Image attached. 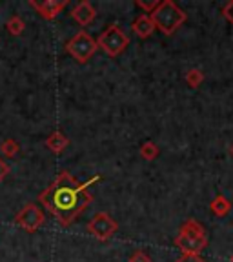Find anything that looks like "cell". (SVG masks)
<instances>
[{"instance_id":"20","label":"cell","mask_w":233,"mask_h":262,"mask_svg":"<svg viewBox=\"0 0 233 262\" xmlns=\"http://www.w3.org/2000/svg\"><path fill=\"white\" fill-rule=\"evenodd\" d=\"M9 171H11V168L8 166V162L0 159V182H2V180H4L6 177L9 175Z\"/></svg>"},{"instance_id":"10","label":"cell","mask_w":233,"mask_h":262,"mask_svg":"<svg viewBox=\"0 0 233 262\" xmlns=\"http://www.w3.org/2000/svg\"><path fill=\"white\" fill-rule=\"evenodd\" d=\"M68 146H70V139H68L62 131H55V133H51V135L46 139V147H48L51 153H55V155H60Z\"/></svg>"},{"instance_id":"9","label":"cell","mask_w":233,"mask_h":262,"mask_svg":"<svg viewBox=\"0 0 233 262\" xmlns=\"http://www.w3.org/2000/svg\"><path fill=\"white\" fill-rule=\"evenodd\" d=\"M71 16H73V20L78 22L80 26H90L91 22L95 20L97 11H95V8L88 0H84V2H78V4L71 9Z\"/></svg>"},{"instance_id":"8","label":"cell","mask_w":233,"mask_h":262,"mask_svg":"<svg viewBox=\"0 0 233 262\" xmlns=\"http://www.w3.org/2000/svg\"><path fill=\"white\" fill-rule=\"evenodd\" d=\"M29 6H31L42 18L53 20L55 16L68 6V0H44V2H33V0H29Z\"/></svg>"},{"instance_id":"21","label":"cell","mask_w":233,"mask_h":262,"mask_svg":"<svg viewBox=\"0 0 233 262\" xmlns=\"http://www.w3.org/2000/svg\"><path fill=\"white\" fill-rule=\"evenodd\" d=\"M177 262H204L199 255H182Z\"/></svg>"},{"instance_id":"2","label":"cell","mask_w":233,"mask_h":262,"mask_svg":"<svg viewBox=\"0 0 233 262\" xmlns=\"http://www.w3.org/2000/svg\"><path fill=\"white\" fill-rule=\"evenodd\" d=\"M150 18L155 29H160L164 35H172L186 22V13L175 2L164 0V2H159V6L150 13Z\"/></svg>"},{"instance_id":"22","label":"cell","mask_w":233,"mask_h":262,"mask_svg":"<svg viewBox=\"0 0 233 262\" xmlns=\"http://www.w3.org/2000/svg\"><path fill=\"white\" fill-rule=\"evenodd\" d=\"M229 151H231V155H233V144H231V147H229Z\"/></svg>"},{"instance_id":"18","label":"cell","mask_w":233,"mask_h":262,"mask_svg":"<svg viewBox=\"0 0 233 262\" xmlns=\"http://www.w3.org/2000/svg\"><path fill=\"white\" fill-rule=\"evenodd\" d=\"M130 262H152V258L147 257L144 251H135V253H133V257L130 258Z\"/></svg>"},{"instance_id":"12","label":"cell","mask_w":233,"mask_h":262,"mask_svg":"<svg viewBox=\"0 0 233 262\" xmlns=\"http://www.w3.org/2000/svg\"><path fill=\"white\" fill-rule=\"evenodd\" d=\"M229 209H231V202L226 199L224 195H217L215 199H213L211 202V213L213 215H217V217H224V215H228Z\"/></svg>"},{"instance_id":"19","label":"cell","mask_w":233,"mask_h":262,"mask_svg":"<svg viewBox=\"0 0 233 262\" xmlns=\"http://www.w3.org/2000/svg\"><path fill=\"white\" fill-rule=\"evenodd\" d=\"M137 6H139V8H142L146 13H152L153 9L159 6V2H142V0H139V2H137Z\"/></svg>"},{"instance_id":"3","label":"cell","mask_w":233,"mask_h":262,"mask_svg":"<svg viewBox=\"0 0 233 262\" xmlns=\"http://www.w3.org/2000/svg\"><path fill=\"white\" fill-rule=\"evenodd\" d=\"M175 246L184 251V255H199L208 246L206 229L193 219L186 221L175 237Z\"/></svg>"},{"instance_id":"11","label":"cell","mask_w":233,"mask_h":262,"mask_svg":"<svg viewBox=\"0 0 233 262\" xmlns=\"http://www.w3.org/2000/svg\"><path fill=\"white\" fill-rule=\"evenodd\" d=\"M133 31H135V35H137V37H140V38H147V37H150V35L155 31V26H153L150 15L137 16L135 22H133Z\"/></svg>"},{"instance_id":"14","label":"cell","mask_w":233,"mask_h":262,"mask_svg":"<svg viewBox=\"0 0 233 262\" xmlns=\"http://www.w3.org/2000/svg\"><path fill=\"white\" fill-rule=\"evenodd\" d=\"M18 151H20V146H18V142H16L15 139H8L0 144V153H2L4 157H8V159L15 157Z\"/></svg>"},{"instance_id":"4","label":"cell","mask_w":233,"mask_h":262,"mask_svg":"<svg viewBox=\"0 0 233 262\" xmlns=\"http://www.w3.org/2000/svg\"><path fill=\"white\" fill-rule=\"evenodd\" d=\"M128 44H130V38L126 37V33L115 24L104 29L100 33V37L97 38V46L110 57H119L128 48Z\"/></svg>"},{"instance_id":"7","label":"cell","mask_w":233,"mask_h":262,"mask_svg":"<svg viewBox=\"0 0 233 262\" xmlns=\"http://www.w3.org/2000/svg\"><path fill=\"white\" fill-rule=\"evenodd\" d=\"M119 229V224L108 215V213H97L90 222H88V231L93 235L97 241H110Z\"/></svg>"},{"instance_id":"6","label":"cell","mask_w":233,"mask_h":262,"mask_svg":"<svg viewBox=\"0 0 233 262\" xmlns=\"http://www.w3.org/2000/svg\"><path fill=\"white\" fill-rule=\"evenodd\" d=\"M16 226H20L28 233H35L38 228H42L46 222V215L37 204H28L16 213L15 217Z\"/></svg>"},{"instance_id":"16","label":"cell","mask_w":233,"mask_h":262,"mask_svg":"<svg viewBox=\"0 0 233 262\" xmlns=\"http://www.w3.org/2000/svg\"><path fill=\"white\" fill-rule=\"evenodd\" d=\"M204 80V73H202L199 68H193L186 73V82H188L189 88H199Z\"/></svg>"},{"instance_id":"15","label":"cell","mask_w":233,"mask_h":262,"mask_svg":"<svg viewBox=\"0 0 233 262\" xmlns=\"http://www.w3.org/2000/svg\"><path fill=\"white\" fill-rule=\"evenodd\" d=\"M157 155H159V147H157L155 142H152V140H147V142H144L142 146H140V157H142L144 160H153V159H157Z\"/></svg>"},{"instance_id":"5","label":"cell","mask_w":233,"mask_h":262,"mask_svg":"<svg viewBox=\"0 0 233 262\" xmlns=\"http://www.w3.org/2000/svg\"><path fill=\"white\" fill-rule=\"evenodd\" d=\"M98 49L97 40L91 35H88L86 31H78L73 38L68 40L66 44V51L78 62V64H86L91 57L95 55V51Z\"/></svg>"},{"instance_id":"1","label":"cell","mask_w":233,"mask_h":262,"mask_svg":"<svg viewBox=\"0 0 233 262\" xmlns=\"http://www.w3.org/2000/svg\"><path fill=\"white\" fill-rule=\"evenodd\" d=\"M97 180L98 177H95L90 182L80 184L70 171H62L53 184H49L40 193L38 202L44 204V208L60 222V226H70L93 201L88 188Z\"/></svg>"},{"instance_id":"13","label":"cell","mask_w":233,"mask_h":262,"mask_svg":"<svg viewBox=\"0 0 233 262\" xmlns=\"http://www.w3.org/2000/svg\"><path fill=\"white\" fill-rule=\"evenodd\" d=\"M24 28H26L24 20H22L18 15H13L11 18L6 22V29L11 33L13 37H18V35H22V33H24Z\"/></svg>"},{"instance_id":"17","label":"cell","mask_w":233,"mask_h":262,"mask_svg":"<svg viewBox=\"0 0 233 262\" xmlns=\"http://www.w3.org/2000/svg\"><path fill=\"white\" fill-rule=\"evenodd\" d=\"M222 15H224L226 20L233 26V0H231V2H228V4L222 8Z\"/></svg>"},{"instance_id":"23","label":"cell","mask_w":233,"mask_h":262,"mask_svg":"<svg viewBox=\"0 0 233 262\" xmlns=\"http://www.w3.org/2000/svg\"><path fill=\"white\" fill-rule=\"evenodd\" d=\"M231 262H233V257H231Z\"/></svg>"}]
</instances>
